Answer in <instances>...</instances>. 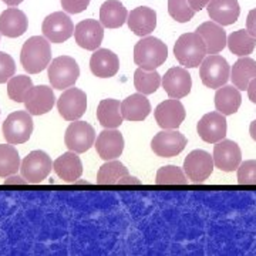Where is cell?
<instances>
[{
    "label": "cell",
    "instance_id": "obj_1",
    "mask_svg": "<svg viewBox=\"0 0 256 256\" xmlns=\"http://www.w3.org/2000/svg\"><path fill=\"white\" fill-rule=\"evenodd\" d=\"M20 62L28 74L43 72L52 62V47L46 37L33 36L23 44Z\"/></svg>",
    "mask_w": 256,
    "mask_h": 256
},
{
    "label": "cell",
    "instance_id": "obj_2",
    "mask_svg": "<svg viewBox=\"0 0 256 256\" xmlns=\"http://www.w3.org/2000/svg\"><path fill=\"white\" fill-rule=\"evenodd\" d=\"M174 54L181 66L186 68H195L201 66L208 53L204 38L195 32V33H185L178 37L174 46Z\"/></svg>",
    "mask_w": 256,
    "mask_h": 256
},
{
    "label": "cell",
    "instance_id": "obj_3",
    "mask_svg": "<svg viewBox=\"0 0 256 256\" xmlns=\"http://www.w3.org/2000/svg\"><path fill=\"white\" fill-rule=\"evenodd\" d=\"M168 57V47L156 37L146 36L134 47V62L144 70H156Z\"/></svg>",
    "mask_w": 256,
    "mask_h": 256
},
{
    "label": "cell",
    "instance_id": "obj_4",
    "mask_svg": "<svg viewBox=\"0 0 256 256\" xmlns=\"http://www.w3.org/2000/svg\"><path fill=\"white\" fill-rule=\"evenodd\" d=\"M80 77V67L70 56H60L48 64V80L56 90L73 87Z\"/></svg>",
    "mask_w": 256,
    "mask_h": 256
},
{
    "label": "cell",
    "instance_id": "obj_5",
    "mask_svg": "<svg viewBox=\"0 0 256 256\" xmlns=\"http://www.w3.org/2000/svg\"><path fill=\"white\" fill-rule=\"evenodd\" d=\"M201 82L210 88H220L230 78V66L222 56L210 54L200 67Z\"/></svg>",
    "mask_w": 256,
    "mask_h": 256
},
{
    "label": "cell",
    "instance_id": "obj_6",
    "mask_svg": "<svg viewBox=\"0 0 256 256\" xmlns=\"http://www.w3.org/2000/svg\"><path fill=\"white\" fill-rule=\"evenodd\" d=\"M3 137L9 144H23L33 132V120L28 111L12 112L3 122Z\"/></svg>",
    "mask_w": 256,
    "mask_h": 256
},
{
    "label": "cell",
    "instance_id": "obj_7",
    "mask_svg": "<svg viewBox=\"0 0 256 256\" xmlns=\"http://www.w3.org/2000/svg\"><path fill=\"white\" fill-rule=\"evenodd\" d=\"M53 162L52 158L44 151H32L20 165L22 176L28 180V184H40L52 172Z\"/></svg>",
    "mask_w": 256,
    "mask_h": 256
},
{
    "label": "cell",
    "instance_id": "obj_8",
    "mask_svg": "<svg viewBox=\"0 0 256 256\" xmlns=\"http://www.w3.org/2000/svg\"><path fill=\"white\" fill-rule=\"evenodd\" d=\"M64 142L70 151L82 154L88 151L96 142V131L86 121H74L72 122L64 136Z\"/></svg>",
    "mask_w": 256,
    "mask_h": 256
},
{
    "label": "cell",
    "instance_id": "obj_9",
    "mask_svg": "<svg viewBox=\"0 0 256 256\" xmlns=\"http://www.w3.org/2000/svg\"><path fill=\"white\" fill-rule=\"evenodd\" d=\"M214 156L204 150H194L184 161V171L194 184L208 180L214 171Z\"/></svg>",
    "mask_w": 256,
    "mask_h": 256
},
{
    "label": "cell",
    "instance_id": "obj_10",
    "mask_svg": "<svg viewBox=\"0 0 256 256\" xmlns=\"http://www.w3.org/2000/svg\"><path fill=\"white\" fill-rule=\"evenodd\" d=\"M42 32L48 42L63 43L74 34V24L64 12H54L43 20Z\"/></svg>",
    "mask_w": 256,
    "mask_h": 256
},
{
    "label": "cell",
    "instance_id": "obj_11",
    "mask_svg": "<svg viewBox=\"0 0 256 256\" xmlns=\"http://www.w3.org/2000/svg\"><path fill=\"white\" fill-rule=\"evenodd\" d=\"M60 116L67 121L82 118L87 108V96L80 88H67L57 101Z\"/></svg>",
    "mask_w": 256,
    "mask_h": 256
},
{
    "label": "cell",
    "instance_id": "obj_12",
    "mask_svg": "<svg viewBox=\"0 0 256 256\" xmlns=\"http://www.w3.org/2000/svg\"><path fill=\"white\" fill-rule=\"evenodd\" d=\"M186 146V138L180 131L164 130L158 132L151 141V148L158 156L171 158L182 152Z\"/></svg>",
    "mask_w": 256,
    "mask_h": 256
},
{
    "label": "cell",
    "instance_id": "obj_13",
    "mask_svg": "<svg viewBox=\"0 0 256 256\" xmlns=\"http://www.w3.org/2000/svg\"><path fill=\"white\" fill-rule=\"evenodd\" d=\"M74 38L80 47L90 52H96L102 43L104 26L101 24V22L92 20V18L82 20L74 28Z\"/></svg>",
    "mask_w": 256,
    "mask_h": 256
},
{
    "label": "cell",
    "instance_id": "obj_14",
    "mask_svg": "<svg viewBox=\"0 0 256 256\" xmlns=\"http://www.w3.org/2000/svg\"><path fill=\"white\" fill-rule=\"evenodd\" d=\"M242 161V152L236 142L230 140H220L214 146V164L224 172L238 170Z\"/></svg>",
    "mask_w": 256,
    "mask_h": 256
},
{
    "label": "cell",
    "instance_id": "obj_15",
    "mask_svg": "<svg viewBox=\"0 0 256 256\" xmlns=\"http://www.w3.org/2000/svg\"><path fill=\"white\" fill-rule=\"evenodd\" d=\"M196 130L205 142L216 144L226 136V118L220 111L208 112L200 120Z\"/></svg>",
    "mask_w": 256,
    "mask_h": 256
},
{
    "label": "cell",
    "instance_id": "obj_16",
    "mask_svg": "<svg viewBox=\"0 0 256 256\" xmlns=\"http://www.w3.org/2000/svg\"><path fill=\"white\" fill-rule=\"evenodd\" d=\"M162 87L171 98L180 100L191 92V74L184 67H172L162 77Z\"/></svg>",
    "mask_w": 256,
    "mask_h": 256
},
{
    "label": "cell",
    "instance_id": "obj_17",
    "mask_svg": "<svg viewBox=\"0 0 256 256\" xmlns=\"http://www.w3.org/2000/svg\"><path fill=\"white\" fill-rule=\"evenodd\" d=\"M54 102V92L48 86H33L24 97L26 110L32 116H43L52 111Z\"/></svg>",
    "mask_w": 256,
    "mask_h": 256
},
{
    "label": "cell",
    "instance_id": "obj_18",
    "mask_svg": "<svg viewBox=\"0 0 256 256\" xmlns=\"http://www.w3.org/2000/svg\"><path fill=\"white\" fill-rule=\"evenodd\" d=\"M156 120L158 126L164 130H176L185 120V108L178 98L165 100L156 108Z\"/></svg>",
    "mask_w": 256,
    "mask_h": 256
},
{
    "label": "cell",
    "instance_id": "obj_19",
    "mask_svg": "<svg viewBox=\"0 0 256 256\" xmlns=\"http://www.w3.org/2000/svg\"><path fill=\"white\" fill-rule=\"evenodd\" d=\"M98 156L104 161H111L118 158L124 151V138L116 128H107L98 134L94 142Z\"/></svg>",
    "mask_w": 256,
    "mask_h": 256
},
{
    "label": "cell",
    "instance_id": "obj_20",
    "mask_svg": "<svg viewBox=\"0 0 256 256\" xmlns=\"http://www.w3.org/2000/svg\"><path fill=\"white\" fill-rule=\"evenodd\" d=\"M90 68L96 77L100 78H110L118 73L120 60L116 53L108 48H97L92 56Z\"/></svg>",
    "mask_w": 256,
    "mask_h": 256
},
{
    "label": "cell",
    "instance_id": "obj_21",
    "mask_svg": "<svg viewBox=\"0 0 256 256\" xmlns=\"http://www.w3.org/2000/svg\"><path fill=\"white\" fill-rule=\"evenodd\" d=\"M127 23L130 30L137 36H148L156 28V13L154 9L141 6L128 13Z\"/></svg>",
    "mask_w": 256,
    "mask_h": 256
},
{
    "label": "cell",
    "instance_id": "obj_22",
    "mask_svg": "<svg viewBox=\"0 0 256 256\" xmlns=\"http://www.w3.org/2000/svg\"><path fill=\"white\" fill-rule=\"evenodd\" d=\"M208 14L212 22L220 26L234 24L240 14L238 0H210L208 3Z\"/></svg>",
    "mask_w": 256,
    "mask_h": 256
},
{
    "label": "cell",
    "instance_id": "obj_23",
    "mask_svg": "<svg viewBox=\"0 0 256 256\" xmlns=\"http://www.w3.org/2000/svg\"><path fill=\"white\" fill-rule=\"evenodd\" d=\"M196 33L204 38L208 54H218L226 46L228 37L224 30V26H220L215 22L202 23L201 26H198L196 28Z\"/></svg>",
    "mask_w": 256,
    "mask_h": 256
},
{
    "label": "cell",
    "instance_id": "obj_24",
    "mask_svg": "<svg viewBox=\"0 0 256 256\" xmlns=\"http://www.w3.org/2000/svg\"><path fill=\"white\" fill-rule=\"evenodd\" d=\"M53 170L64 182H76L82 174V164L77 152L68 151L53 162Z\"/></svg>",
    "mask_w": 256,
    "mask_h": 256
},
{
    "label": "cell",
    "instance_id": "obj_25",
    "mask_svg": "<svg viewBox=\"0 0 256 256\" xmlns=\"http://www.w3.org/2000/svg\"><path fill=\"white\" fill-rule=\"evenodd\" d=\"M28 20L18 9H6L0 14V33L6 37H20L26 33Z\"/></svg>",
    "mask_w": 256,
    "mask_h": 256
},
{
    "label": "cell",
    "instance_id": "obj_26",
    "mask_svg": "<svg viewBox=\"0 0 256 256\" xmlns=\"http://www.w3.org/2000/svg\"><path fill=\"white\" fill-rule=\"evenodd\" d=\"M151 112V104L144 94H132L121 102V114L128 121H142Z\"/></svg>",
    "mask_w": 256,
    "mask_h": 256
},
{
    "label": "cell",
    "instance_id": "obj_27",
    "mask_svg": "<svg viewBox=\"0 0 256 256\" xmlns=\"http://www.w3.org/2000/svg\"><path fill=\"white\" fill-rule=\"evenodd\" d=\"M128 18L127 9L120 0H107L100 8V22L104 28H121Z\"/></svg>",
    "mask_w": 256,
    "mask_h": 256
},
{
    "label": "cell",
    "instance_id": "obj_28",
    "mask_svg": "<svg viewBox=\"0 0 256 256\" xmlns=\"http://www.w3.org/2000/svg\"><path fill=\"white\" fill-rule=\"evenodd\" d=\"M254 78H256V62L248 56L240 57L230 68V82L238 90H248Z\"/></svg>",
    "mask_w": 256,
    "mask_h": 256
},
{
    "label": "cell",
    "instance_id": "obj_29",
    "mask_svg": "<svg viewBox=\"0 0 256 256\" xmlns=\"http://www.w3.org/2000/svg\"><path fill=\"white\" fill-rule=\"evenodd\" d=\"M240 102H242V97L235 86H224L222 88L220 87L215 94L216 111H220L224 116L235 114L240 107Z\"/></svg>",
    "mask_w": 256,
    "mask_h": 256
},
{
    "label": "cell",
    "instance_id": "obj_30",
    "mask_svg": "<svg viewBox=\"0 0 256 256\" xmlns=\"http://www.w3.org/2000/svg\"><path fill=\"white\" fill-rule=\"evenodd\" d=\"M97 118L104 128H118L122 124L121 104L118 100H101L97 108Z\"/></svg>",
    "mask_w": 256,
    "mask_h": 256
},
{
    "label": "cell",
    "instance_id": "obj_31",
    "mask_svg": "<svg viewBox=\"0 0 256 256\" xmlns=\"http://www.w3.org/2000/svg\"><path fill=\"white\" fill-rule=\"evenodd\" d=\"M226 44L234 54L245 57V56L252 54V52L255 50L256 37L250 36L249 32L245 28H240L229 34Z\"/></svg>",
    "mask_w": 256,
    "mask_h": 256
},
{
    "label": "cell",
    "instance_id": "obj_32",
    "mask_svg": "<svg viewBox=\"0 0 256 256\" xmlns=\"http://www.w3.org/2000/svg\"><path fill=\"white\" fill-rule=\"evenodd\" d=\"M20 156L12 144H0V176L6 178L20 170Z\"/></svg>",
    "mask_w": 256,
    "mask_h": 256
},
{
    "label": "cell",
    "instance_id": "obj_33",
    "mask_svg": "<svg viewBox=\"0 0 256 256\" xmlns=\"http://www.w3.org/2000/svg\"><path fill=\"white\" fill-rule=\"evenodd\" d=\"M128 175V170L117 160L107 161L101 166L97 174V184L98 185H118L120 180Z\"/></svg>",
    "mask_w": 256,
    "mask_h": 256
},
{
    "label": "cell",
    "instance_id": "obj_34",
    "mask_svg": "<svg viewBox=\"0 0 256 256\" xmlns=\"http://www.w3.org/2000/svg\"><path fill=\"white\" fill-rule=\"evenodd\" d=\"M161 84V76L156 73V70H144L138 68L134 73V86L141 94H152L158 90Z\"/></svg>",
    "mask_w": 256,
    "mask_h": 256
},
{
    "label": "cell",
    "instance_id": "obj_35",
    "mask_svg": "<svg viewBox=\"0 0 256 256\" xmlns=\"http://www.w3.org/2000/svg\"><path fill=\"white\" fill-rule=\"evenodd\" d=\"M33 87L32 78L28 76H16L8 82V94L16 102H24L28 92Z\"/></svg>",
    "mask_w": 256,
    "mask_h": 256
},
{
    "label": "cell",
    "instance_id": "obj_36",
    "mask_svg": "<svg viewBox=\"0 0 256 256\" xmlns=\"http://www.w3.org/2000/svg\"><path fill=\"white\" fill-rule=\"evenodd\" d=\"M156 184V185H186L188 180L185 178L181 168L175 165H166L158 170Z\"/></svg>",
    "mask_w": 256,
    "mask_h": 256
},
{
    "label": "cell",
    "instance_id": "obj_37",
    "mask_svg": "<svg viewBox=\"0 0 256 256\" xmlns=\"http://www.w3.org/2000/svg\"><path fill=\"white\" fill-rule=\"evenodd\" d=\"M168 13L178 23H186L194 18L195 10L190 6L188 0H168Z\"/></svg>",
    "mask_w": 256,
    "mask_h": 256
},
{
    "label": "cell",
    "instance_id": "obj_38",
    "mask_svg": "<svg viewBox=\"0 0 256 256\" xmlns=\"http://www.w3.org/2000/svg\"><path fill=\"white\" fill-rule=\"evenodd\" d=\"M238 182L240 185H256V160H248L239 165Z\"/></svg>",
    "mask_w": 256,
    "mask_h": 256
},
{
    "label": "cell",
    "instance_id": "obj_39",
    "mask_svg": "<svg viewBox=\"0 0 256 256\" xmlns=\"http://www.w3.org/2000/svg\"><path fill=\"white\" fill-rule=\"evenodd\" d=\"M16 73V64L12 56L0 52V84L9 82Z\"/></svg>",
    "mask_w": 256,
    "mask_h": 256
},
{
    "label": "cell",
    "instance_id": "obj_40",
    "mask_svg": "<svg viewBox=\"0 0 256 256\" xmlns=\"http://www.w3.org/2000/svg\"><path fill=\"white\" fill-rule=\"evenodd\" d=\"M64 12L70 14H78L88 8L92 0H60Z\"/></svg>",
    "mask_w": 256,
    "mask_h": 256
},
{
    "label": "cell",
    "instance_id": "obj_41",
    "mask_svg": "<svg viewBox=\"0 0 256 256\" xmlns=\"http://www.w3.org/2000/svg\"><path fill=\"white\" fill-rule=\"evenodd\" d=\"M246 30L250 36L256 37V9H252L248 13Z\"/></svg>",
    "mask_w": 256,
    "mask_h": 256
},
{
    "label": "cell",
    "instance_id": "obj_42",
    "mask_svg": "<svg viewBox=\"0 0 256 256\" xmlns=\"http://www.w3.org/2000/svg\"><path fill=\"white\" fill-rule=\"evenodd\" d=\"M26 184H28V180L18 175H10L4 180V185H26Z\"/></svg>",
    "mask_w": 256,
    "mask_h": 256
},
{
    "label": "cell",
    "instance_id": "obj_43",
    "mask_svg": "<svg viewBox=\"0 0 256 256\" xmlns=\"http://www.w3.org/2000/svg\"><path fill=\"white\" fill-rule=\"evenodd\" d=\"M210 0H188V3H190V6H191L192 9L195 10V12H201L205 6H208V3H210Z\"/></svg>",
    "mask_w": 256,
    "mask_h": 256
},
{
    "label": "cell",
    "instance_id": "obj_44",
    "mask_svg": "<svg viewBox=\"0 0 256 256\" xmlns=\"http://www.w3.org/2000/svg\"><path fill=\"white\" fill-rule=\"evenodd\" d=\"M140 184H141V181H140L138 178H136V176H131V175L128 174L120 180L118 185H140Z\"/></svg>",
    "mask_w": 256,
    "mask_h": 256
},
{
    "label": "cell",
    "instance_id": "obj_45",
    "mask_svg": "<svg viewBox=\"0 0 256 256\" xmlns=\"http://www.w3.org/2000/svg\"><path fill=\"white\" fill-rule=\"evenodd\" d=\"M248 96H249V100L256 104V78H254L252 82H249V86H248Z\"/></svg>",
    "mask_w": 256,
    "mask_h": 256
},
{
    "label": "cell",
    "instance_id": "obj_46",
    "mask_svg": "<svg viewBox=\"0 0 256 256\" xmlns=\"http://www.w3.org/2000/svg\"><path fill=\"white\" fill-rule=\"evenodd\" d=\"M249 134H250L252 140H254V141H256V120L250 122V127H249Z\"/></svg>",
    "mask_w": 256,
    "mask_h": 256
},
{
    "label": "cell",
    "instance_id": "obj_47",
    "mask_svg": "<svg viewBox=\"0 0 256 256\" xmlns=\"http://www.w3.org/2000/svg\"><path fill=\"white\" fill-rule=\"evenodd\" d=\"M8 6H10V8H13V6H18V4H20L23 0H3Z\"/></svg>",
    "mask_w": 256,
    "mask_h": 256
},
{
    "label": "cell",
    "instance_id": "obj_48",
    "mask_svg": "<svg viewBox=\"0 0 256 256\" xmlns=\"http://www.w3.org/2000/svg\"><path fill=\"white\" fill-rule=\"evenodd\" d=\"M74 184H86V185H87L88 182H87V181H76Z\"/></svg>",
    "mask_w": 256,
    "mask_h": 256
}]
</instances>
